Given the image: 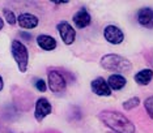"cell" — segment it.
I'll list each match as a JSON object with an SVG mask.
<instances>
[{
  "mask_svg": "<svg viewBox=\"0 0 153 133\" xmlns=\"http://www.w3.org/2000/svg\"><path fill=\"white\" fill-rule=\"evenodd\" d=\"M100 119L117 133H135V125L132 124L123 114L118 111H102L100 112Z\"/></svg>",
  "mask_w": 153,
  "mask_h": 133,
  "instance_id": "6da1fadb",
  "label": "cell"
},
{
  "mask_svg": "<svg viewBox=\"0 0 153 133\" xmlns=\"http://www.w3.org/2000/svg\"><path fill=\"white\" fill-rule=\"evenodd\" d=\"M101 66L106 71L110 72H118L119 73H127L132 69V64L128 59L120 56L117 54H109L105 55L101 59Z\"/></svg>",
  "mask_w": 153,
  "mask_h": 133,
  "instance_id": "7a4b0ae2",
  "label": "cell"
},
{
  "mask_svg": "<svg viewBox=\"0 0 153 133\" xmlns=\"http://www.w3.org/2000/svg\"><path fill=\"white\" fill-rule=\"evenodd\" d=\"M11 51H12V56L15 59L20 72L25 73L27 69V65H29V52H27L26 46L21 41L15 39V41H12Z\"/></svg>",
  "mask_w": 153,
  "mask_h": 133,
  "instance_id": "3957f363",
  "label": "cell"
},
{
  "mask_svg": "<svg viewBox=\"0 0 153 133\" xmlns=\"http://www.w3.org/2000/svg\"><path fill=\"white\" fill-rule=\"evenodd\" d=\"M47 82L50 90L55 94L63 93L67 87V81H65L64 76L59 71H50L47 75Z\"/></svg>",
  "mask_w": 153,
  "mask_h": 133,
  "instance_id": "277c9868",
  "label": "cell"
},
{
  "mask_svg": "<svg viewBox=\"0 0 153 133\" xmlns=\"http://www.w3.org/2000/svg\"><path fill=\"white\" fill-rule=\"evenodd\" d=\"M103 37L111 44H120L124 41V34L115 25H107L103 30Z\"/></svg>",
  "mask_w": 153,
  "mask_h": 133,
  "instance_id": "5b68a950",
  "label": "cell"
},
{
  "mask_svg": "<svg viewBox=\"0 0 153 133\" xmlns=\"http://www.w3.org/2000/svg\"><path fill=\"white\" fill-rule=\"evenodd\" d=\"M56 27H58L59 34H60L62 41H63L65 44H72V43H74L75 38H76V31H75V29L69 25L68 22H65V21H63V22H59Z\"/></svg>",
  "mask_w": 153,
  "mask_h": 133,
  "instance_id": "8992f818",
  "label": "cell"
},
{
  "mask_svg": "<svg viewBox=\"0 0 153 133\" xmlns=\"http://www.w3.org/2000/svg\"><path fill=\"white\" fill-rule=\"evenodd\" d=\"M51 103L48 102L46 98H39L36 102V110H34V116L38 121H42L47 115L51 114Z\"/></svg>",
  "mask_w": 153,
  "mask_h": 133,
  "instance_id": "52a82bcc",
  "label": "cell"
},
{
  "mask_svg": "<svg viewBox=\"0 0 153 133\" xmlns=\"http://www.w3.org/2000/svg\"><path fill=\"white\" fill-rule=\"evenodd\" d=\"M92 92L96 94V95L100 97H110L111 95V89L109 86L107 81L102 78V77H98V78L93 80L92 81Z\"/></svg>",
  "mask_w": 153,
  "mask_h": 133,
  "instance_id": "ba28073f",
  "label": "cell"
},
{
  "mask_svg": "<svg viewBox=\"0 0 153 133\" xmlns=\"http://www.w3.org/2000/svg\"><path fill=\"white\" fill-rule=\"evenodd\" d=\"M74 24L76 27H79V29H84V27L89 26L90 22H92V17H90L89 12L86 10L85 8H81L80 10L74 15Z\"/></svg>",
  "mask_w": 153,
  "mask_h": 133,
  "instance_id": "9c48e42d",
  "label": "cell"
},
{
  "mask_svg": "<svg viewBox=\"0 0 153 133\" xmlns=\"http://www.w3.org/2000/svg\"><path fill=\"white\" fill-rule=\"evenodd\" d=\"M17 22L22 29H34V27L38 26L39 20H38L37 16L32 15V13H21L17 17Z\"/></svg>",
  "mask_w": 153,
  "mask_h": 133,
  "instance_id": "30bf717a",
  "label": "cell"
},
{
  "mask_svg": "<svg viewBox=\"0 0 153 133\" xmlns=\"http://www.w3.org/2000/svg\"><path fill=\"white\" fill-rule=\"evenodd\" d=\"M137 22L147 29H153V9L141 8L137 12Z\"/></svg>",
  "mask_w": 153,
  "mask_h": 133,
  "instance_id": "8fae6325",
  "label": "cell"
},
{
  "mask_svg": "<svg viewBox=\"0 0 153 133\" xmlns=\"http://www.w3.org/2000/svg\"><path fill=\"white\" fill-rule=\"evenodd\" d=\"M37 43H38V46L45 51H53L56 48V41H55L53 37L46 35V34H42V35L38 37Z\"/></svg>",
  "mask_w": 153,
  "mask_h": 133,
  "instance_id": "7c38bea8",
  "label": "cell"
},
{
  "mask_svg": "<svg viewBox=\"0 0 153 133\" xmlns=\"http://www.w3.org/2000/svg\"><path fill=\"white\" fill-rule=\"evenodd\" d=\"M107 83H109V86H110L111 90H122L124 86H126L127 80H126V77H123L122 75H118V73H115V75H111L109 77Z\"/></svg>",
  "mask_w": 153,
  "mask_h": 133,
  "instance_id": "4fadbf2b",
  "label": "cell"
},
{
  "mask_svg": "<svg viewBox=\"0 0 153 133\" xmlns=\"http://www.w3.org/2000/svg\"><path fill=\"white\" fill-rule=\"evenodd\" d=\"M153 78V71L152 69H141V71H139L136 75H135V81H136L137 85H148L149 82L152 81Z\"/></svg>",
  "mask_w": 153,
  "mask_h": 133,
  "instance_id": "5bb4252c",
  "label": "cell"
},
{
  "mask_svg": "<svg viewBox=\"0 0 153 133\" xmlns=\"http://www.w3.org/2000/svg\"><path fill=\"white\" fill-rule=\"evenodd\" d=\"M139 104H140V99H139L137 97H134V98H130V99L123 103V108L124 110H132V108L137 107Z\"/></svg>",
  "mask_w": 153,
  "mask_h": 133,
  "instance_id": "9a60e30c",
  "label": "cell"
},
{
  "mask_svg": "<svg viewBox=\"0 0 153 133\" xmlns=\"http://www.w3.org/2000/svg\"><path fill=\"white\" fill-rule=\"evenodd\" d=\"M3 15H4V18L7 20V22L9 24V25H15V24L17 22V18L15 16V13L12 12L11 9H3Z\"/></svg>",
  "mask_w": 153,
  "mask_h": 133,
  "instance_id": "2e32d148",
  "label": "cell"
},
{
  "mask_svg": "<svg viewBox=\"0 0 153 133\" xmlns=\"http://www.w3.org/2000/svg\"><path fill=\"white\" fill-rule=\"evenodd\" d=\"M144 107H145V110H147L149 117L153 119V97H149V98H147V99H145Z\"/></svg>",
  "mask_w": 153,
  "mask_h": 133,
  "instance_id": "e0dca14e",
  "label": "cell"
},
{
  "mask_svg": "<svg viewBox=\"0 0 153 133\" xmlns=\"http://www.w3.org/2000/svg\"><path fill=\"white\" fill-rule=\"evenodd\" d=\"M34 85H36V87H37L38 90H39L41 93H45V92H46V90H47V83L45 82L43 80H37Z\"/></svg>",
  "mask_w": 153,
  "mask_h": 133,
  "instance_id": "ac0fdd59",
  "label": "cell"
},
{
  "mask_svg": "<svg viewBox=\"0 0 153 133\" xmlns=\"http://www.w3.org/2000/svg\"><path fill=\"white\" fill-rule=\"evenodd\" d=\"M3 87H4V81H3V77L0 76V92L3 90Z\"/></svg>",
  "mask_w": 153,
  "mask_h": 133,
  "instance_id": "d6986e66",
  "label": "cell"
},
{
  "mask_svg": "<svg viewBox=\"0 0 153 133\" xmlns=\"http://www.w3.org/2000/svg\"><path fill=\"white\" fill-rule=\"evenodd\" d=\"M21 37L26 38V39H30V38H32V35H30V34H26V33H21Z\"/></svg>",
  "mask_w": 153,
  "mask_h": 133,
  "instance_id": "ffe728a7",
  "label": "cell"
},
{
  "mask_svg": "<svg viewBox=\"0 0 153 133\" xmlns=\"http://www.w3.org/2000/svg\"><path fill=\"white\" fill-rule=\"evenodd\" d=\"M3 26H4V21H3V18L0 17V30L3 29Z\"/></svg>",
  "mask_w": 153,
  "mask_h": 133,
  "instance_id": "44dd1931",
  "label": "cell"
}]
</instances>
